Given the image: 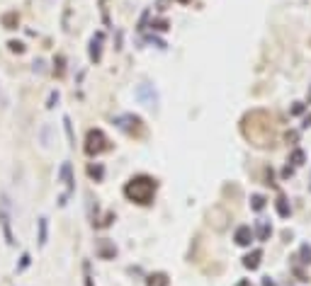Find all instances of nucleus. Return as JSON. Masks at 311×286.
Segmentation results:
<instances>
[{
	"instance_id": "f257e3e1",
	"label": "nucleus",
	"mask_w": 311,
	"mask_h": 286,
	"mask_svg": "<svg viewBox=\"0 0 311 286\" xmlns=\"http://www.w3.org/2000/svg\"><path fill=\"white\" fill-rule=\"evenodd\" d=\"M241 131L255 145H272V116L263 109L248 112L241 121Z\"/></svg>"
},
{
	"instance_id": "f03ea898",
	"label": "nucleus",
	"mask_w": 311,
	"mask_h": 286,
	"mask_svg": "<svg viewBox=\"0 0 311 286\" xmlns=\"http://www.w3.org/2000/svg\"><path fill=\"white\" fill-rule=\"evenodd\" d=\"M156 189H158V182L148 175H136L132 177L127 184H124V197L134 204H141V206H148L153 197H156Z\"/></svg>"
},
{
	"instance_id": "7ed1b4c3",
	"label": "nucleus",
	"mask_w": 311,
	"mask_h": 286,
	"mask_svg": "<svg viewBox=\"0 0 311 286\" xmlns=\"http://www.w3.org/2000/svg\"><path fill=\"white\" fill-rule=\"evenodd\" d=\"M85 153L88 155H100V153H105V150H110L112 148V143L110 139L105 136V131L102 129H90L88 131V136H85Z\"/></svg>"
},
{
	"instance_id": "20e7f679",
	"label": "nucleus",
	"mask_w": 311,
	"mask_h": 286,
	"mask_svg": "<svg viewBox=\"0 0 311 286\" xmlns=\"http://www.w3.org/2000/svg\"><path fill=\"white\" fill-rule=\"evenodd\" d=\"M114 124H117V129H122L127 136H143L146 134V126H143V121H141V116H136V114H119V116H114Z\"/></svg>"
},
{
	"instance_id": "39448f33",
	"label": "nucleus",
	"mask_w": 311,
	"mask_h": 286,
	"mask_svg": "<svg viewBox=\"0 0 311 286\" xmlns=\"http://www.w3.org/2000/svg\"><path fill=\"white\" fill-rule=\"evenodd\" d=\"M233 240H236V245H241V248H248V245L253 243V230H251V226H241V228H236V233H233Z\"/></svg>"
},
{
	"instance_id": "423d86ee",
	"label": "nucleus",
	"mask_w": 311,
	"mask_h": 286,
	"mask_svg": "<svg viewBox=\"0 0 311 286\" xmlns=\"http://www.w3.org/2000/svg\"><path fill=\"white\" fill-rule=\"evenodd\" d=\"M0 223H2L5 240L12 245V243H15V235H12V228H10V211H7V204H2V209H0Z\"/></svg>"
},
{
	"instance_id": "0eeeda50",
	"label": "nucleus",
	"mask_w": 311,
	"mask_h": 286,
	"mask_svg": "<svg viewBox=\"0 0 311 286\" xmlns=\"http://www.w3.org/2000/svg\"><path fill=\"white\" fill-rule=\"evenodd\" d=\"M97 255H100L102 259H114V255H117V248H114L107 238H102V240H97Z\"/></svg>"
},
{
	"instance_id": "6e6552de",
	"label": "nucleus",
	"mask_w": 311,
	"mask_h": 286,
	"mask_svg": "<svg viewBox=\"0 0 311 286\" xmlns=\"http://www.w3.org/2000/svg\"><path fill=\"white\" fill-rule=\"evenodd\" d=\"M102 39H105V34L102 32H97L95 36H92V41H90V61H100V54H102Z\"/></svg>"
},
{
	"instance_id": "1a4fd4ad",
	"label": "nucleus",
	"mask_w": 311,
	"mask_h": 286,
	"mask_svg": "<svg viewBox=\"0 0 311 286\" xmlns=\"http://www.w3.org/2000/svg\"><path fill=\"white\" fill-rule=\"evenodd\" d=\"M136 97L141 100L146 107H156V92H151V85H139Z\"/></svg>"
},
{
	"instance_id": "9d476101",
	"label": "nucleus",
	"mask_w": 311,
	"mask_h": 286,
	"mask_svg": "<svg viewBox=\"0 0 311 286\" xmlns=\"http://www.w3.org/2000/svg\"><path fill=\"white\" fill-rule=\"evenodd\" d=\"M260 259H263V250H253V252H248V255L243 257V267L253 272V269L260 267Z\"/></svg>"
},
{
	"instance_id": "9b49d317",
	"label": "nucleus",
	"mask_w": 311,
	"mask_h": 286,
	"mask_svg": "<svg viewBox=\"0 0 311 286\" xmlns=\"http://www.w3.org/2000/svg\"><path fill=\"white\" fill-rule=\"evenodd\" d=\"M0 22H2L5 29H17V25H20V15H17L15 10H10V12H5V15L0 17Z\"/></svg>"
},
{
	"instance_id": "f8f14e48",
	"label": "nucleus",
	"mask_w": 311,
	"mask_h": 286,
	"mask_svg": "<svg viewBox=\"0 0 311 286\" xmlns=\"http://www.w3.org/2000/svg\"><path fill=\"white\" fill-rule=\"evenodd\" d=\"M146 286H170V279L166 272H156L146 279Z\"/></svg>"
},
{
	"instance_id": "ddd939ff",
	"label": "nucleus",
	"mask_w": 311,
	"mask_h": 286,
	"mask_svg": "<svg viewBox=\"0 0 311 286\" xmlns=\"http://www.w3.org/2000/svg\"><path fill=\"white\" fill-rule=\"evenodd\" d=\"M304 160H307L304 150H302V148H294L292 155H289V163H292V165H304Z\"/></svg>"
},
{
	"instance_id": "4468645a",
	"label": "nucleus",
	"mask_w": 311,
	"mask_h": 286,
	"mask_svg": "<svg viewBox=\"0 0 311 286\" xmlns=\"http://www.w3.org/2000/svg\"><path fill=\"white\" fill-rule=\"evenodd\" d=\"M88 175H90V177H95V179L100 182V179L105 177V168H102L100 163H95V165H88Z\"/></svg>"
},
{
	"instance_id": "2eb2a0df",
	"label": "nucleus",
	"mask_w": 311,
	"mask_h": 286,
	"mask_svg": "<svg viewBox=\"0 0 311 286\" xmlns=\"http://www.w3.org/2000/svg\"><path fill=\"white\" fill-rule=\"evenodd\" d=\"M270 233H272V228L267 226V221H258V238H260V240H267Z\"/></svg>"
},
{
	"instance_id": "dca6fc26",
	"label": "nucleus",
	"mask_w": 311,
	"mask_h": 286,
	"mask_svg": "<svg viewBox=\"0 0 311 286\" xmlns=\"http://www.w3.org/2000/svg\"><path fill=\"white\" fill-rule=\"evenodd\" d=\"M251 209H253V211H263V209H265V197L253 194V197H251Z\"/></svg>"
},
{
	"instance_id": "f3484780",
	"label": "nucleus",
	"mask_w": 311,
	"mask_h": 286,
	"mask_svg": "<svg viewBox=\"0 0 311 286\" xmlns=\"http://www.w3.org/2000/svg\"><path fill=\"white\" fill-rule=\"evenodd\" d=\"M61 177L66 179V184H68V192H71V189H73V177H71V165H68V163L63 165V170H61Z\"/></svg>"
},
{
	"instance_id": "a211bd4d",
	"label": "nucleus",
	"mask_w": 311,
	"mask_h": 286,
	"mask_svg": "<svg viewBox=\"0 0 311 286\" xmlns=\"http://www.w3.org/2000/svg\"><path fill=\"white\" fill-rule=\"evenodd\" d=\"M39 245H46V218H39Z\"/></svg>"
},
{
	"instance_id": "6ab92c4d",
	"label": "nucleus",
	"mask_w": 311,
	"mask_h": 286,
	"mask_svg": "<svg viewBox=\"0 0 311 286\" xmlns=\"http://www.w3.org/2000/svg\"><path fill=\"white\" fill-rule=\"evenodd\" d=\"M63 66H66V58H63V56H56V61H54V73H56L58 78L63 75Z\"/></svg>"
},
{
	"instance_id": "aec40b11",
	"label": "nucleus",
	"mask_w": 311,
	"mask_h": 286,
	"mask_svg": "<svg viewBox=\"0 0 311 286\" xmlns=\"http://www.w3.org/2000/svg\"><path fill=\"white\" fill-rule=\"evenodd\" d=\"M299 255H302V262H304V264H311V248L309 245H302V248H299Z\"/></svg>"
},
{
	"instance_id": "412c9836",
	"label": "nucleus",
	"mask_w": 311,
	"mask_h": 286,
	"mask_svg": "<svg viewBox=\"0 0 311 286\" xmlns=\"http://www.w3.org/2000/svg\"><path fill=\"white\" fill-rule=\"evenodd\" d=\"M277 211H280V216H284V218L289 216V206H287V199H284V197L277 199Z\"/></svg>"
},
{
	"instance_id": "4be33fe9",
	"label": "nucleus",
	"mask_w": 311,
	"mask_h": 286,
	"mask_svg": "<svg viewBox=\"0 0 311 286\" xmlns=\"http://www.w3.org/2000/svg\"><path fill=\"white\" fill-rule=\"evenodd\" d=\"M63 124H66V134H68V141H71V145H76V139H73V126H71V119H68V116H63Z\"/></svg>"
},
{
	"instance_id": "5701e85b",
	"label": "nucleus",
	"mask_w": 311,
	"mask_h": 286,
	"mask_svg": "<svg viewBox=\"0 0 311 286\" xmlns=\"http://www.w3.org/2000/svg\"><path fill=\"white\" fill-rule=\"evenodd\" d=\"M83 274H85V286H95L92 284V274H90V262H83Z\"/></svg>"
},
{
	"instance_id": "b1692460",
	"label": "nucleus",
	"mask_w": 311,
	"mask_h": 286,
	"mask_svg": "<svg viewBox=\"0 0 311 286\" xmlns=\"http://www.w3.org/2000/svg\"><path fill=\"white\" fill-rule=\"evenodd\" d=\"M7 46H10V51H15V54H25V44H22V41H10Z\"/></svg>"
},
{
	"instance_id": "393cba45",
	"label": "nucleus",
	"mask_w": 311,
	"mask_h": 286,
	"mask_svg": "<svg viewBox=\"0 0 311 286\" xmlns=\"http://www.w3.org/2000/svg\"><path fill=\"white\" fill-rule=\"evenodd\" d=\"M151 29L163 32V29H168V22H166V20H156V22H151Z\"/></svg>"
},
{
	"instance_id": "a878e982",
	"label": "nucleus",
	"mask_w": 311,
	"mask_h": 286,
	"mask_svg": "<svg viewBox=\"0 0 311 286\" xmlns=\"http://www.w3.org/2000/svg\"><path fill=\"white\" fill-rule=\"evenodd\" d=\"M302 109H304V105H299V102H297V105H294V107H292V114H299V112H302Z\"/></svg>"
},
{
	"instance_id": "bb28decb",
	"label": "nucleus",
	"mask_w": 311,
	"mask_h": 286,
	"mask_svg": "<svg viewBox=\"0 0 311 286\" xmlns=\"http://www.w3.org/2000/svg\"><path fill=\"white\" fill-rule=\"evenodd\" d=\"M263 286H277V284H275L270 277H265V279H263Z\"/></svg>"
},
{
	"instance_id": "cd10ccee",
	"label": "nucleus",
	"mask_w": 311,
	"mask_h": 286,
	"mask_svg": "<svg viewBox=\"0 0 311 286\" xmlns=\"http://www.w3.org/2000/svg\"><path fill=\"white\" fill-rule=\"evenodd\" d=\"M236 286H253V284H251L248 279H241V282H238V284H236Z\"/></svg>"
},
{
	"instance_id": "c85d7f7f",
	"label": "nucleus",
	"mask_w": 311,
	"mask_h": 286,
	"mask_svg": "<svg viewBox=\"0 0 311 286\" xmlns=\"http://www.w3.org/2000/svg\"><path fill=\"white\" fill-rule=\"evenodd\" d=\"M178 2H182V5H187V2H192V0H178Z\"/></svg>"
}]
</instances>
